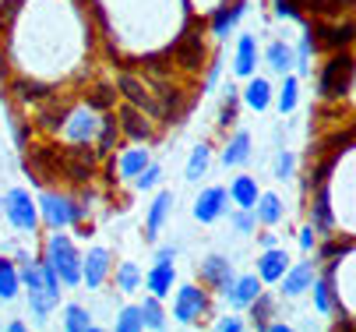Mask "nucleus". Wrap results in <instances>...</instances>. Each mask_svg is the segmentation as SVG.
<instances>
[{
  "instance_id": "f257e3e1",
  "label": "nucleus",
  "mask_w": 356,
  "mask_h": 332,
  "mask_svg": "<svg viewBox=\"0 0 356 332\" xmlns=\"http://www.w3.org/2000/svg\"><path fill=\"white\" fill-rule=\"evenodd\" d=\"M22 287L29 294V311L39 322H46L49 315L60 308V290L64 287H60V279L54 276V269H49L46 262H29L22 269Z\"/></svg>"
},
{
  "instance_id": "f03ea898",
  "label": "nucleus",
  "mask_w": 356,
  "mask_h": 332,
  "mask_svg": "<svg viewBox=\"0 0 356 332\" xmlns=\"http://www.w3.org/2000/svg\"><path fill=\"white\" fill-rule=\"evenodd\" d=\"M42 262L54 269V276L60 279V287H78V283H81V255L74 251V241H71L64 230L49 233Z\"/></svg>"
},
{
  "instance_id": "7ed1b4c3",
  "label": "nucleus",
  "mask_w": 356,
  "mask_h": 332,
  "mask_svg": "<svg viewBox=\"0 0 356 332\" xmlns=\"http://www.w3.org/2000/svg\"><path fill=\"white\" fill-rule=\"evenodd\" d=\"M35 209L46 219L49 230H67V226L88 219V205L85 202H74L71 195H57V191H42L39 202H35Z\"/></svg>"
},
{
  "instance_id": "20e7f679",
  "label": "nucleus",
  "mask_w": 356,
  "mask_h": 332,
  "mask_svg": "<svg viewBox=\"0 0 356 332\" xmlns=\"http://www.w3.org/2000/svg\"><path fill=\"white\" fill-rule=\"evenodd\" d=\"M353 88V54L349 50H339L328 57V64L321 68V78H318V96L335 103V100H346Z\"/></svg>"
},
{
  "instance_id": "39448f33",
  "label": "nucleus",
  "mask_w": 356,
  "mask_h": 332,
  "mask_svg": "<svg viewBox=\"0 0 356 332\" xmlns=\"http://www.w3.org/2000/svg\"><path fill=\"white\" fill-rule=\"evenodd\" d=\"M173 315L177 322L184 325H201L209 315H212V297L205 287H194V283H184L177 290V301H173Z\"/></svg>"
},
{
  "instance_id": "423d86ee",
  "label": "nucleus",
  "mask_w": 356,
  "mask_h": 332,
  "mask_svg": "<svg viewBox=\"0 0 356 332\" xmlns=\"http://www.w3.org/2000/svg\"><path fill=\"white\" fill-rule=\"evenodd\" d=\"M8 216V223L18 230V233H35L39 226V209L32 202V195L25 191V187H11V191L4 195V209H0Z\"/></svg>"
},
{
  "instance_id": "0eeeda50",
  "label": "nucleus",
  "mask_w": 356,
  "mask_h": 332,
  "mask_svg": "<svg viewBox=\"0 0 356 332\" xmlns=\"http://www.w3.org/2000/svg\"><path fill=\"white\" fill-rule=\"evenodd\" d=\"M25 170H29V177H32L35 184H42V187H46V184H54V180H60V177H64V156H60V145H39V149H32Z\"/></svg>"
},
{
  "instance_id": "6e6552de",
  "label": "nucleus",
  "mask_w": 356,
  "mask_h": 332,
  "mask_svg": "<svg viewBox=\"0 0 356 332\" xmlns=\"http://www.w3.org/2000/svg\"><path fill=\"white\" fill-rule=\"evenodd\" d=\"M197 276H201V283H205L209 290H216V294H226L229 283L236 279L233 262H229L226 255H209V258H201V262H197Z\"/></svg>"
},
{
  "instance_id": "1a4fd4ad",
  "label": "nucleus",
  "mask_w": 356,
  "mask_h": 332,
  "mask_svg": "<svg viewBox=\"0 0 356 332\" xmlns=\"http://www.w3.org/2000/svg\"><path fill=\"white\" fill-rule=\"evenodd\" d=\"M339 262H342V258H335V262L325 269V276H314V283H311L318 315H335V311H342V301H339V290H335V269H339Z\"/></svg>"
},
{
  "instance_id": "9d476101",
  "label": "nucleus",
  "mask_w": 356,
  "mask_h": 332,
  "mask_svg": "<svg viewBox=\"0 0 356 332\" xmlns=\"http://www.w3.org/2000/svg\"><path fill=\"white\" fill-rule=\"evenodd\" d=\"M318 276V262H300V265H289L282 276H279V294L282 297H300L311 290V283Z\"/></svg>"
},
{
  "instance_id": "9b49d317",
  "label": "nucleus",
  "mask_w": 356,
  "mask_h": 332,
  "mask_svg": "<svg viewBox=\"0 0 356 332\" xmlns=\"http://www.w3.org/2000/svg\"><path fill=\"white\" fill-rule=\"evenodd\" d=\"M229 209V195H226V187H205L197 198H194V219L197 223H216L222 219Z\"/></svg>"
},
{
  "instance_id": "f8f14e48",
  "label": "nucleus",
  "mask_w": 356,
  "mask_h": 332,
  "mask_svg": "<svg viewBox=\"0 0 356 332\" xmlns=\"http://www.w3.org/2000/svg\"><path fill=\"white\" fill-rule=\"evenodd\" d=\"M113 262H110V251L106 248H92L88 255H81V283L88 290H99L106 283Z\"/></svg>"
},
{
  "instance_id": "ddd939ff",
  "label": "nucleus",
  "mask_w": 356,
  "mask_h": 332,
  "mask_svg": "<svg viewBox=\"0 0 356 332\" xmlns=\"http://www.w3.org/2000/svg\"><path fill=\"white\" fill-rule=\"evenodd\" d=\"M117 92H120V96H124L131 106L148 110L152 117H159V103L152 100V92H148V88H145V85L134 78V74H127V71H124V74H117Z\"/></svg>"
},
{
  "instance_id": "4468645a",
  "label": "nucleus",
  "mask_w": 356,
  "mask_h": 332,
  "mask_svg": "<svg viewBox=\"0 0 356 332\" xmlns=\"http://www.w3.org/2000/svg\"><path fill=\"white\" fill-rule=\"evenodd\" d=\"M99 120H103V117H95L92 106H85V110H71L67 120H64V134H67V141H95Z\"/></svg>"
},
{
  "instance_id": "2eb2a0df",
  "label": "nucleus",
  "mask_w": 356,
  "mask_h": 332,
  "mask_svg": "<svg viewBox=\"0 0 356 332\" xmlns=\"http://www.w3.org/2000/svg\"><path fill=\"white\" fill-rule=\"evenodd\" d=\"M173 57L184 71H201V64H205V39H201L197 32H187L177 46H173Z\"/></svg>"
},
{
  "instance_id": "dca6fc26",
  "label": "nucleus",
  "mask_w": 356,
  "mask_h": 332,
  "mask_svg": "<svg viewBox=\"0 0 356 332\" xmlns=\"http://www.w3.org/2000/svg\"><path fill=\"white\" fill-rule=\"evenodd\" d=\"M141 283L148 287V294L152 297H166L170 290H173V283H177V262H156L145 276H141Z\"/></svg>"
},
{
  "instance_id": "f3484780",
  "label": "nucleus",
  "mask_w": 356,
  "mask_h": 332,
  "mask_svg": "<svg viewBox=\"0 0 356 332\" xmlns=\"http://www.w3.org/2000/svg\"><path fill=\"white\" fill-rule=\"evenodd\" d=\"M265 287H261V279L258 276H236L233 283H229V290L222 294L226 301H229V308H236V311H243L254 297H258Z\"/></svg>"
},
{
  "instance_id": "a211bd4d",
  "label": "nucleus",
  "mask_w": 356,
  "mask_h": 332,
  "mask_svg": "<svg viewBox=\"0 0 356 332\" xmlns=\"http://www.w3.org/2000/svg\"><path fill=\"white\" fill-rule=\"evenodd\" d=\"M170 212H173V191H159L152 209H148V219H145V241H156L163 223L170 219Z\"/></svg>"
},
{
  "instance_id": "6ab92c4d",
  "label": "nucleus",
  "mask_w": 356,
  "mask_h": 332,
  "mask_svg": "<svg viewBox=\"0 0 356 332\" xmlns=\"http://www.w3.org/2000/svg\"><path fill=\"white\" fill-rule=\"evenodd\" d=\"M311 35H314V46H332V50H339V46H349L353 42V22H346V25L318 22L311 29Z\"/></svg>"
},
{
  "instance_id": "aec40b11",
  "label": "nucleus",
  "mask_w": 356,
  "mask_h": 332,
  "mask_svg": "<svg viewBox=\"0 0 356 332\" xmlns=\"http://www.w3.org/2000/svg\"><path fill=\"white\" fill-rule=\"evenodd\" d=\"M117 124H120V131H124L127 138H134V141H148V138H152V124H148L145 110H138V106H131V103L120 110Z\"/></svg>"
},
{
  "instance_id": "412c9836",
  "label": "nucleus",
  "mask_w": 356,
  "mask_h": 332,
  "mask_svg": "<svg viewBox=\"0 0 356 332\" xmlns=\"http://www.w3.org/2000/svg\"><path fill=\"white\" fill-rule=\"evenodd\" d=\"M289 269V255L282 248H265V255L258 258V279L261 283H279V276Z\"/></svg>"
},
{
  "instance_id": "4be33fe9",
  "label": "nucleus",
  "mask_w": 356,
  "mask_h": 332,
  "mask_svg": "<svg viewBox=\"0 0 356 332\" xmlns=\"http://www.w3.org/2000/svg\"><path fill=\"white\" fill-rule=\"evenodd\" d=\"M233 71H236L240 78H250L254 71H258V39H254V35H240Z\"/></svg>"
},
{
  "instance_id": "5701e85b",
  "label": "nucleus",
  "mask_w": 356,
  "mask_h": 332,
  "mask_svg": "<svg viewBox=\"0 0 356 332\" xmlns=\"http://www.w3.org/2000/svg\"><path fill=\"white\" fill-rule=\"evenodd\" d=\"M226 195L236 202V209H254V202H258V195H261V187H258V180H254L250 173H240V177H233Z\"/></svg>"
},
{
  "instance_id": "b1692460",
  "label": "nucleus",
  "mask_w": 356,
  "mask_h": 332,
  "mask_svg": "<svg viewBox=\"0 0 356 332\" xmlns=\"http://www.w3.org/2000/svg\"><path fill=\"white\" fill-rule=\"evenodd\" d=\"M254 216H258V223H265V226H275L286 216V202L275 191H265V195H258V202H254Z\"/></svg>"
},
{
  "instance_id": "393cba45",
  "label": "nucleus",
  "mask_w": 356,
  "mask_h": 332,
  "mask_svg": "<svg viewBox=\"0 0 356 332\" xmlns=\"http://www.w3.org/2000/svg\"><path fill=\"white\" fill-rule=\"evenodd\" d=\"M152 163V156H148V149L141 145V149H131V152H124L117 163H113V173L117 177H124V180H134L145 166Z\"/></svg>"
},
{
  "instance_id": "a878e982",
  "label": "nucleus",
  "mask_w": 356,
  "mask_h": 332,
  "mask_svg": "<svg viewBox=\"0 0 356 332\" xmlns=\"http://www.w3.org/2000/svg\"><path fill=\"white\" fill-rule=\"evenodd\" d=\"M243 103L250 106V110H268V103H272V85H268V78H258V74H250V81H247V88H243Z\"/></svg>"
},
{
  "instance_id": "bb28decb",
  "label": "nucleus",
  "mask_w": 356,
  "mask_h": 332,
  "mask_svg": "<svg viewBox=\"0 0 356 332\" xmlns=\"http://www.w3.org/2000/svg\"><path fill=\"white\" fill-rule=\"evenodd\" d=\"M22 294V272L11 258H0V301H15Z\"/></svg>"
},
{
  "instance_id": "cd10ccee",
  "label": "nucleus",
  "mask_w": 356,
  "mask_h": 332,
  "mask_svg": "<svg viewBox=\"0 0 356 332\" xmlns=\"http://www.w3.org/2000/svg\"><path fill=\"white\" fill-rule=\"evenodd\" d=\"M247 159H250V134L247 131H236L229 138V145L222 149V163L226 166H243Z\"/></svg>"
},
{
  "instance_id": "c85d7f7f",
  "label": "nucleus",
  "mask_w": 356,
  "mask_h": 332,
  "mask_svg": "<svg viewBox=\"0 0 356 332\" xmlns=\"http://www.w3.org/2000/svg\"><path fill=\"white\" fill-rule=\"evenodd\" d=\"M311 226H314V230H321V233H335V216H332V202H328V191H325V187H321L318 198H314Z\"/></svg>"
},
{
  "instance_id": "c756f323",
  "label": "nucleus",
  "mask_w": 356,
  "mask_h": 332,
  "mask_svg": "<svg viewBox=\"0 0 356 332\" xmlns=\"http://www.w3.org/2000/svg\"><path fill=\"white\" fill-rule=\"evenodd\" d=\"M247 311H250V329H265V325L272 322V315H275V297H268V294L261 290L258 297L247 304Z\"/></svg>"
},
{
  "instance_id": "7c9ffc66",
  "label": "nucleus",
  "mask_w": 356,
  "mask_h": 332,
  "mask_svg": "<svg viewBox=\"0 0 356 332\" xmlns=\"http://www.w3.org/2000/svg\"><path fill=\"white\" fill-rule=\"evenodd\" d=\"M209 163H212V145H205V141H201V145H194V152H191V159H187V170H184V177L194 184V180H201L209 173Z\"/></svg>"
},
{
  "instance_id": "2f4dec72",
  "label": "nucleus",
  "mask_w": 356,
  "mask_h": 332,
  "mask_svg": "<svg viewBox=\"0 0 356 332\" xmlns=\"http://www.w3.org/2000/svg\"><path fill=\"white\" fill-rule=\"evenodd\" d=\"M265 61H268V68H272V71L289 74V71H293V46H289V42H282V39H275V42L268 46Z\"/></svg>"
},
{
  "instance_id": "473e14b6",
  "label": "nucleus",
  "mask_w": 356,
  "mask_h": 332,
  "mask_svg": "<svg viewBox=\"0 0 356 332\" xmlns=\"http://www.w3.org/2000/svg\"><path fill=\"white\" fill-rule=\"evenodd\" d=\"M117 138H120V124H117V117H103V120H99V131H95V145H99L95 152H99V156L113 152Z\"/></svg>"
},
{
  "instance_id": "72a5a7b5",
  "label": "nucleus",
  "mask_w": 356,
  "mask_h": 332,
  "mask_svg": "<svg viewBox=\"0 0 356 332\" xmlns=\"http://www.w3.org/2000/svg\"><path fill=\"white\" fill-rule=\"evenodd\" d=\"M243 8H247L243 0H233V8L216 11V18H212V32H216V35H229V29H236V22H240Z\"/></svg>"
},
{
  "instance_id": "f704fd0d",
  "label": "nucleus",
  "mask_w": 356,
  "mask_h": 332,
  "mask_svg": "<svg viewBox=\"0 0 356 332\" xmlns=\"http://www.w3.org/2000/svg\"><path fill=\"white\" fill-rule=\"evenodd\" d=\"M113 283H117L120 294H134V290H141V269L134 262H124V265H117Z\"/></svg>"
},
{
  "instance_id": "c9c22d12",
  "label": "nucleus",
  "mask_w": 356,
  "mask_h": 332,
  "mask_svg": "<svg viewBox=\"0 0 356 332\" xmlns=\"http://www.w3.org/2000/svg\"><path fill=\"white\" fill-rule=\"evenodd\" d=\"M64 329H67V332H92V329H95V318H92V311H85L81 304H71V308L64 311Z\"/></svg>"
},
{
  "instance_id": "e433bc0d",
  "label": "nucleus",
  "mask_w": 356,
  "mask_h": 332,
  "mask_svg": "<svg viewBox=\"0 0 356 332\" xmlns=\"http://www.w3.org/2000/svg\"><path fill=\"white\" fill-rule=\"evenodd\" d=\"M141 318H145V329H166V311H163V304H159V297H145L141 304Z\"/></svg>"
},
{
  "instance_id": "4c0bfd02",
  "label": "nucleus",
  "mask_w": 356,
  "mask_h": 332,
  "mask_svg": "<svg viewBox=\"0 0 356 332\" xmlns=\"http://www.w3.org/2000/svg\"><path fill=\"white\" fill-rule=\"evenodd\" d=\"M15 92H18L22 103H39V100H46V96H54V88H46V85H39V81H29V78H18V81H15Z\"/></svg>"
},
{
  "instance_id": "58836bf2",
  "label": "nucleus",
  "mask_w": 356,
  "mask_h": 332,
  "mask_svg": "<svg viewBox=\"0 0 356 332\" xmlns=\"http://www.w3.org/2000/svg\"><path fill=\"white\" fill-rule=\"evenodd\" d=\"M282 78H286V81L279 85V110H282V117H286V113L296 110V100H300L296 88H300V81H296V74H282Z\"/></svg>"
},
{
  "instance_id": "ea45409f",
  "label": "nucleus",
  "mask_w": 356,
  "mask_h": 332,
  "mask_svg": "<svg viewBox=\"0 0 356 332\" xmlns=\"http://www.w3.org/2000/svg\"><path fill=\"white\" fill-rule=\"evenodd\" d=\"M85 103H88L92 110H110V106L117 103V88H113V85H92L88 96H85Z\"/></svg>"
},
{
  "instance_id": "a19ab883",
  "label": "nucleus",
  "mask_w": 356,
  "mask_h": 332,
  "mask_svg": "<svg viewBox=\"0 0 356 332\" xmlns=\"http://www.w3.org/2000/svg\"><path fill=\"white\" fill-rule=\"evenodd\" d=\"M353 255V237H335V241H328L314 262H335V258H349Z\"/></svg>"
},
{
  "instance_id": "79ce46f5",
  "label": "nucleus",
  "mask_w": 356,
  "mask_h": 332,
  "mask_svg": "<svg viewBox=\"0 0 356 332\" xmlns=\"http://www.w3.org/2000/svg\"><path fill=\"white\" fill-rule=\"evenodd\" d=\"M67 106H54V110H42L39 117H35V127H42V131H49V134H57V131H64V120H67Z\"/></svg>"
},
{
  "instance_id": "37998d69",
  "label": "nucleus",
  "mask_w": 356,
  "mask_h": 332,
  "mask_svg": "<svg viewBox=\"0 0 356 332\" xmlns=\"http://www.w3.org/2000/svg\"><path fill=\"white\" fill-rule=\"evenodd\" d=\"M113 329H117V332H141V329H145V318H141V308H138V304H131V308H124V311L117 315V322H113Z\"/></svg>"
},
{
  "instance_id": "c03bdc74",
  "label": "nucleus",
  "mask_w": 356,
  "mask_h": 332,
  "mask_svg": "<svg viewBox=\"0 0 356 332\" xmlns=\"http://www.w3.org/2000/svg\"><path fill=\"white\" fill-rule=\"evenodd\" d=\"M311 57H314V35H311V29H307V32H303V39H300V46L293 50V64L307 74V71H311Z\"/></svg>"
},
{
  "instance_id": "a18cd8bd",
  "label": "nucleus",
  "mask_w": 356,
  "mask_h": 332,
  "mask_svg": "<svg viewBox=\"0 0 356 332\" xmlns=\"http://www.w3.org/2000/svg\"><path fill=\"white\" fill-rule=\"evenodd\" d=\"M236 113H240V92L229 85L226 88V100H222V110H219V127H229L236 120Z\"/></svg>"
},
{
  "instance_id": "49530a36",
  "label": "nucleus",
  "mask_w": 356,
  "mask_h": 332,
  "mask_svg": "<svg viewBox=\"0 0 356 332\" xmlns=\"http://www.w3.org/2000/svg\"><path fill=\"white\" fill-rule=\"evenodd\" d=\"M318 18H328V15H342V8H349L353 0H303Z\"/></svg>"
},
{
  "instance_id": "de8ad7c7",
  "label": "nucleus",
  "mask_w": 356,
  "mask_h": 332,
  "mask_svg": "<svg viewBox=\"0 0 356 332\" xmlns=\"http://www.w3.org/2000/svg\"><path fill=\"white\" fill-rule=\"evenodd\" d=\"M229 223H233V230H236L240 237H247V233L258 230V216H254V209H236V212L229 216Z\"/></svg>"
},
{
  "instance_id": "09e8293b",
  "label": "nucleus",
  "mask_w": 356,
  "mask_h": 332,
  "mask_svg": "<svg viewBox=\"0 0 356 332\" xmlns=\"http://www.w3.org/2000/svg\"><path fill=\"white\" fill-rule=\"evenodd\" d=\"M159 177H163V170H159L156 163H148V166L134 177V187H138V191H148V187H156V184H159Z\"/></svg>"
},
{
  "instance_id": "8fccbe9b",
  "label": "nucleus",
  "mask_w": 356,
  "mask_h": 332,
  "mask_svg": "<svg viewBox=\"0 0 356 332\" xmlns=\"http://www.w3.org/2000/svg\"><path fill=\"white\" fill-rule=\"evenodd\" d=\"M293 170H296V156L282 149V152L275 156V177H279V180H289V177H293Z\"/></svg>"
},
{
  "instance_id": "3c124183",
  "label": "nucleus",
  "mask_w": 356,
  "mask_h": 332,
  "mask_svg": "<svg viewBox=\"0 0 356 332\" xmlns=\"http://www.w3.org/2000/svg\"><path fill=\"white\" fill-rule=\"evenodd\" d=\"M275 11L282 15V18H303V0H275Z\"/></svg>"
},
{
  "instance_id": "603ef678",
  "label": "nucleus",
  "mask_w": 356,
  "mask_h": 332,
  "mask_svg": "<svg viewBox=\"0 0 356 332\" xmlns=\"http://www.w3.org/2000/svg\"><path fill=\"white\" fill-rule=\"evenodd\" d=\"M314 241H318V230L314 226H303L300 230V248L303 251H314Z\"/></svg>"
},
{
  "instance_id": "864d4df0",
  "label": "nucleus",
  "mask_w": 356,
  "mask_h": 332,
  "mask_svg": "<svg viewBox=\"0 0 356 332\" xmlns=\"http://www.w3.org/2000/svg\"><path fill=\"white\" fill-rule=\"evenodd\" d=\"M216 329H219V332H240V329H243V322H240V318H219V322H216Z\"/></svg>"
},
{
  "instance_id": "5fc2aeb1",
  "label": "nucleus",
  "mask_w": 356,
  "mask_h": 332,
  "mask_svg": "<svg viewBox=\"0 0 356 332\" xmlns=\"http://www.w3.org/2000/svg\"><path fill=\"white\" fill-rule=\"evenodd\" d=\"M177 255H180L177 248H159L156 251V262H177Z\"/></svg>"
},
{
  "instance_id": "6e6d98bb",
  "label": "nucleus",
  "mask_w": 356,
  "mask_h": 332,
  "mask_svg": "<svg viewBox=\"0 0 356 332\" xmlns=\"http://www.w3.org/2000/svg\"><path fill=\"white\" fill-rule=\"evenodd\" d=\"M216 78H219V61H212V68H209V74H205V92L216 85Z\"/></svg>"
},
{
  "instance_id": "4d7b16f0",
  "label": "nucleus",
  "mask_w": 356,
  "mask_h": 332,
  "mask_svg": "<svg viewBox=\"0 0 356 332\" xmlns=\"http://www.w3.org/2000/svg\"><path fill=\"white\" fill-rule=\"evenodd\" d=\"M0 209H4V195H0Z\"/></svg>"
}]
</instances>
